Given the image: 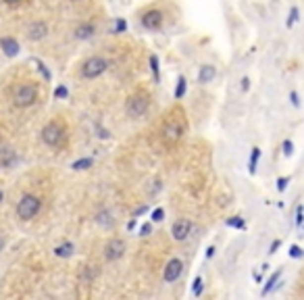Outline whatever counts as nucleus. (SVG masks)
<instances>
[{"instance_id":"obj_35","label":"nucleus","mask_w":304,"mask_h":300,"mask_svg":"<svg viewBox=\"0 0 304 300\" xmlns=\"http://www.w3.org/2000/svg\"><path fill=\"white\" fill-rule=\"evenodd\" d=\"M6 4H17V2H21V0H4Z\"/></svg>"},{"instance_id":"obj_6","label":"nucleus","mask_w":304,"mask_h":300,"mask_svg":"<svg viewBox=\"0 0 304 300\" xmlns=\"http://www.w3.org/2000/svg\"><path fill=\"white\" fill-rule=\"evenodd\" d=\"M125 250H127V242L125 238H119V236H110L104 246H102V258L106 263H117L125 256Z\"/></svg>"},{"instance_id":"obj_8","label":"nucleus","mask_w":304,"mask_h":300,"mask_svg":"<svg viewBox=\"0 0 304 300\" xmlns=\"http://www.w3.org/2000/svg\"><path fill=\"white\" fill-rule=\"evenodd\" d=\"M36 100H38V90H36V86H32V84H21V86H17L15 94H13L15 106L27 108V106H32Z\"/></svg>"},{"instance_id":"obj_39","label":"nucleus","mask_w":304,"mask_h":300,"mask_svg":"<svg viewBox=\"0 0 304 300\" xmlns=\"http://www.w3.org/2000/svg\"><path fill=\"white\" fill-rule=\"evenodd\" d=\"M302 227H304V225H302Z\"/></svg>"},{"instance_id":"obj_33","label":"nucleus","mask_w":304,"mask_h":300,"mask_svg":"<svg viewBox=\"0 0 304 300\" xmlns=\"http://www.w3.org/2000/svg\"><path fill=\"white\" fill-rule=\"evenodd\" d=\"M163 219V208H158V211L152 213V221H160Z\"/></svg>"},{"instance_id":"obj_37","label":"nucleus","mask_w":304,"mask_h":300,"mask_svg":"<svg viewBox=\"0 0 304 300\" xmlns=\"http://www.w3.org/2000/svg\"><path fill=\"white\" fill-rule=\"evenodd\" d=\"M0 202H2V192H0Z\"/></svg>"},{"instance_id":"obj_21","label":"nucleus","mask_w":304,"mask_h":300,"mask_svg":"<svg viewBox=\"0 0 304 300\" xmlns=\"http://www.w3.org/2000/svg\"><path fill=\"white\" fill-rule=\"evenodd\" d=\"M279 275H281V269H277V273L269 277V282H267V288H265V292H262V294H265V296H267V294L271 292V288L275 286V282H277V279H279Z\"/></svg>"},{"instance_id":"obj_31","label":"nucleus","mask_w":304,"mask_h":300,"mask_svg":"<svg viewBox=\"0 0 304 300\" xmlns=\"http://www.w3.org/2000/svg\"><path fill=\"white\" fill-rule=\"evenodd\" d=\"M279 246H281V240H275V242H273V244L269 246V254H275Z\"/></svg>"},{"instance_id":"obj_7","label":"nucleus","mask_w":304,"mask_h":300,"mask_svg":"<svg viewBox=\"0 0 304 300\" xmlns=\"http://www.w3.org/2000/svg\"><path fill=\"white\" fill-rule=\"evenodd\" d=\"M40 208H42V200L34 194H25L17 204V215L21 217L23 221H29V219H34L40 213Z\"/></svg>"},{"instance_id":"obj_32","label":"nucleus","mask_w":304,"mask_h":300,"mask_svg":"<svg viewBox=\"0 0 304 300\" xmlns=\"http://www.w3.org/2000/svg\"><path fill=\"white\" fill-rule=\"evenodd\" d=\"M250 88V77H242V92H248Z\"/></svg>"},{"instance_id":"obj_3","label":"nucleus","mask_w":304,"mask_h":300,"mask_svg":"<svg viewBox=\"0 0 304 300\" xmlns=\"http://www.w3.org/2000/svg\"><path fill=\"white\" fill-rule=\"evenodd\" d=\"M165 19H167L165 17V11L156 2L142 6L140 11H138V25L144 29V32H152V34L163 32Z\"/></svg>"},{"instance_id":"obj_9","label":"nucleus","mask_w":304,"mask_h":300,"mask_svg":"<svg viewBox=\"0 0 304 300\" xmlns=\"http://www.w3.org/2000/svg\"><path fill=\"white\" fill-rule=\"evenodd\" d=\"M192 229H194V223L190 221L188 217H179V219H175L173 223H171V238L175 240V242H186V240L190 238V234H192Z\"/></svg>"},{"instance_id":"obj_30","label":"nucleus","mask_w":304,"mask_h":300,"mask_svg":"<svg viewBox=\"0 0 304 300\" xmlns=\"http://www.w3.org/2000/svg\"><path fill=\"white\" fill-rule=\"evenodd\" d=\"M290 256H294V258H300V256H302V252H300V246H292V248H290Z\"/></svg>"},{"instance_id":"obj_23","label":"nucleus","mask_w":304,"mask_h":300,"mask_svg":"<svg viewBox=\"0 0 304 300\" xmlns=\"http://www.w3.org/2000/svg\"><path fill=\"white\" fill-rule=\"evenodd\" d=\"M288 184H290V177H288V175L279 177V179H277V190H279V192H283V190L288 188Z\"/></svg>"},{"instance_id":"obj_36","label":"nucleus","mask_w":304,"mask_h":300,"mask_svg":"<svg viewBox=\"0 0 304 300\" xmlns=\"http://www.w3.org/2000/svg\"><path fill=\"white\" fill-rule=\"evenodd\" d=\"M2 248H4V240H2V238H0V250H2Z\"/></svg>"},{"instance_id":"obj_12","label":"nucleus","mask_w":304,"mask_h":300,"mask_svg":"<svg viewBox=\"0 0 304 300\" xmlns=\"http://www.w3.org/2000/svg\"><path fill=\"white\" fill-rule=\"evenodd\" d=\"M46 36H48V25L44 21H34L27 27V38L32 40V42H40V40H44Z\"/></svg>"},{"instance_id":"obj_34","label":"nucleus","mask_w":304,"mask_h":300,"mask_svg":"<svg viewBox=\"0 0 304 300\" xmlns=\"http://www.w3.org/2000/svg\"><path fill=\"white\" fill-rule=\"evenodd\" d=\"M296 17H298V8H296V6H294V8H292V17L288 19V25H292L294 21H296Z\"/></svg>"},{"instance_id":"obj_14","label":"nucleus","mask_w":304,"mask_h":300,"mask_svg":"<svg viewBox=\"0 0 304 300\" xmlns=\"http://www.w3.org/2000/svg\"><path fill=\"white\" fill-rule=\"evenodd\" d=\"M0 48L4 50L6 56H15L19 52V44H17L15 38H2V40H0Z\"/></svg>"},{"instance_id":"obj_27","label":"nucleus","mask_w":304,"mask_h":300,"mask_svg":"<svg viewBox=\"0 0 304 300\" xmlns=\"http://www.w3.org/2000/svg\"><path fill=\"white\" fill-rule=\"evenodd\" d=\"M290 98H292V104L294 106H300V98H298V92H296V90H292V92H290Z\"/></svg>"},{"instance_id":"obj_4","label":"nucleus","mask_w":304,"mask_h":300,"mask_svg":"<svg viewBox=\"0 0 304 300\" xmlns=\"http://www.w3.org/2000/svg\"><path fill=\"white\" fill-rule=\"evenodd\" d=\"M108 71V61L102 54H90L79 65V75L84 79H98Z\"/></svg>"},{"instance_id":"obj_17","label":"nucleus","mask_w":304,"mask_h":300,"mask_svg":"<svg viewBox=\"0 0 304 300\" xmlns=\"http://www.w3.org/2000/svg\"><path fill=\"white\" fill-rule=\"evenodd\" d=\"M73 252H75V246L71 244V242H63V244H58V246L54 248V254L60 256V258H69V256H73Z\"/></svg>"},{"instance_id":"obj_28","label":"nucleus","mask_w":304,"mask_h":300,"mask_svg":"<svg viewBox=\"0 0 304 300\" xmlns=\"http://www.w3.org/2000/svg\"><path fill=\"white\" fill-rule=\"evenodd\" d=\"M304 221V206H298V213H296V225H302Z\"/></svg>"},{"instance_id":"obj_38","label":"nucleus","mask_w":304,"mask_h":300,"mask_svg":"<svg viewBox=\"0 0 304 300\" xmlns=\"http://www.w3.org/2000/svg\"><path fill=\"white\" fill-rule=\"evenodd\" d=\"M73 2H82V0H73Z\"/></svg>"},{"instance_id":"obj_13","label":"nucleus","mask_w":304,"mask_h":300,"mask_svg":"<svg viewBox=\"0 0 304 300\" xmlns=\"http://www.w3.org/2000/svg\"><path fill=\"white\" fill-rule=\"evenodd\" d=\"M96 32H98V27H96L94 21H84L75 27V38L77 40H90Z\"/></svg>"},{"instance_id":"obj_11","label":"nucleus","mask_w":304,"mask_h":300,"mask_svg":"<svg viewBox=\"0 0 304 300\" xmlns=\"http://www.w3.org/2000/svg\"><path fill=\"white\" fill-rule=\"evenodd\" d=\"M215 77H217V67H215V65H210V63L200 65V69H198V77H196L200 86L212 84V82H215Z\"/></svg>"},{"instance_id":"obj_1","label":"nucleus","mask_w":304,"mask_h":300,"mask_svg":"<svg viewBox=\"0 0 304 300\" xmlns=\"http://www.w3.org/2000/svg\"><path fill=\"white\" fill-rule=\"evenodd\" d=\"M188 115L184 111V106L179 102H175L169 108V113L163 119V125H160V140H163L165 146H175L179 144L184 136L188 134Z\"/></svg>"},{"instance_id":"obj_24","label":"nucleus","mask_w":304,"mask_h":300,"mask_svg":"<svg viewBox=\"0 0 304 300\" xmlns=\"http://www.w3.org/2000/svg\"><path fill=\"white\" fill-rule=\"evenodd\" d=\"M150 67H152V73H154V77H158V58L154 54L150 56Z\"/></svg>"},{"instance_id":"obj_2","label":"nucleus","mask_w":304,"mask_h":300,"mask_svg":"<svg viewBox=\"0 0 304 300\" xmlns=\"http://www.w3.org/2000/svg\"><path fill=\"white\" fill-rule=\"evenodd\" d=\"M150 106H152V92L146 86H136L125 100V113L129 119L146 117Z\"/></svg>"},{"instance_id":"obj_19","label":"nucleus","mask_w":304,"mask_h":300,"mask_svg":"<svg viewBox=\"0 0 304 300\" xmlns=\"http://www.w3.org/2000/svg\"><path fill=\"white\" fill-rule=\"evenodd\" d=\"M15 161V152L11 148H0V165L2 167H8Z\"/></svg>"},{"instance_id":"obj_20","label":"nucleus","mask_w":304,"mask_h":300,"mask_svg":"<svg viewBox=\"0 0 304 300\" xmlns=\"http://www.w3.org/2000/svg\"><path fill=\"white\" fill-rule=\"evenodd\" d=\"M92 165H94V158H90V156H84V158H79V161H75V163L71 165V167H73L75 171H86V169H90V167H92Z\"/></svg>"},{"instance_id":"obj_10","label":"nucleus","mask_w":304,"mask_h":300,"mask_svg":"<svg viewBox=\"0 0 304 300\" xmlns=\"http://www.w3.org/2000/svg\"><path fill=\"white\" fill-rule=\"evenodd\" d=\"M181 275H184V261L177 256L169 258L165 269H163V282L165 284H175Z\"/></svg>"},{"instance_id":"obj_15","label":"nucleus","mask_w":304,"mask_h":300,"mask_svg":"<svg viewBox=\"0 0 304 300\" xmlns=\"http://www.w3.org/2000/svg\"><path fill=\"white\" fill-rule=\"evenodd\" d=\"M96 221L100 227H104V229H113L115 227V219L113 215H110V211H100L98 217H96Z\"/></svg>"},{"instance_id":"obj_5","label":"nucleus","mask_w":304,"mask_h":300,"mask_svg":"<svg viewBox=\"0 0 304 300\" xmlns=\"http://www.w3.org/2000/svg\"><path fill=\"white\" fill-rule=\"evenodd\" d=\"M42 142L50 148H58L65 144L67 140V127L60 123V121H48L44 127H42Z\"/></svg>"},{"instance_id":"obj_25","label":"nucleus","mask_w":304,"mask_h":300,"mask_svg":"<svg viewBox=\"0 0 304 300\" xmlns=\"http://www.w3.org/2000/svg\"><path fill=\"white\" fill-rule=\"evenodd\" d=\"M292 152H294V144H292V140H286V142H283V154L290 156Z\"/></svg>"},{"instance_id":"obj_18","label":"nucleus","mask_w":304,"mask_h":300,"mask_svg":"<svg viewBox=\"0 0 304 300\" xmlns=\"http://www.w3.org/2000/svg\"><path fill=\"white\" fill-rule=\"evenodd\" d=\"M186 90H188V84H186V75H179V77H177L175 92H173V98H175V100H181V98L186 96Z\"/></svg>"},{"instance_id":"obj_22","label":"nucleus","mask_w":304,"mask_h":300,"mask_svg":"<svg viewBox=\"0 0 304 300\" xmlns=\"http://www.w3.org/2000/svg\"><path fill=\"white\" fill-rule=\"evenodd\" d=\"M202 288H204V282H202V277L198 275L194 279V286H192V292H194V296H200L202 294Z\"/></svg>"},{"instance_id":"obj_16","label":"nucleus","mask_w":304,"mask_h":300,"mask_svg":"<svg viewBox=\"0 0 304 300\" xmlns=\"http://www.w3.org/2000/svg\"><path fill=\"white\" fill-rule=\"evenodd\" d=\"M258 161H260V148L254 146V148H252V152H250V158H248V173H250V175L256 173Z\"/></svg>"},{"instance_id":"obj_29","label":"nucleus","mask_w":304,"mask_h":300,"mask_svg":"<svg viewBox=\"0 0 304 300\" xmlns=\"http://www.w3.org/2000/svg\"><path fill=\"white\" fill-rule=\"evenodd\" d=\"M67 94H69V92H67V88H65V86L56 88V92H54V96H56V98H65Z\"/></svg>"},{"instance_id":"obj_26","label":"nucleus","mask_w":304,"mask_h":300,"mask_svg":"<svg viewBox=\"0 0 304 300\" xmlns=\"http://www.w3.org/2000/svg\"><path fill=\"white\" fill-rule=\"evenodd\" d=\"M125 32V21L123 19H115V34H121Z\"/></svg>"}]
</instances>
